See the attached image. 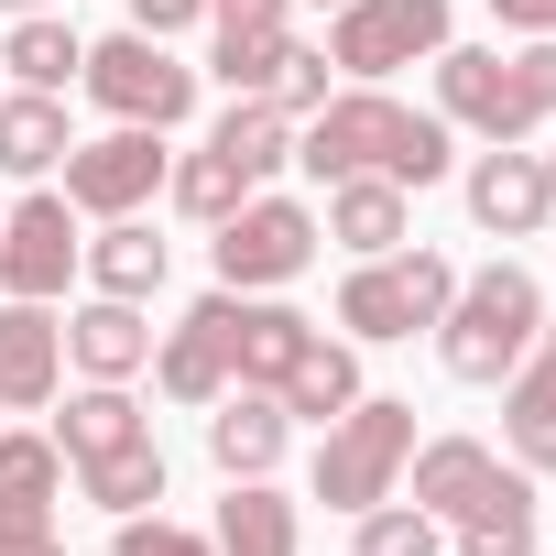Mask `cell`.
<instances>
[{
	"instance_id": "cell-3",
	"label": "cell",
	"mask_w": 556,
	"mask_h": 556,
	"mask_svg": "<svg viewBox=\"0 0 556 556\" xmlns=\"http://www.w3.org/2000/svg\"><path fill=\"white\" fill-rule=\"evenodd\" d=\"M534 328H545V285L523 262H480V273H458V295L437 317V361L458 382H502V371H523Z\"/></svg>"
},
{
	"instance_id": "cell-11",
	"label": "cell",
	"mask_w": 556,
	"mask_h": 556,
	"mask_svg": "<svg viewBox=\"0 0 556 556\" xmlns=\"http://www.w3.org/2000/svg\"><path fill=\"white\" fill-rule=\"evenodd\" d=\"M207 317H218V339H229V382H262V393L285 382V371H295V350L317 339V317H295L285 295H229V285H218V295H207Z\"/></svg>"
},
{
	"instance_id": "cell-38",
	"label": "cell",
	"mask_w": 556,
	"mask_h": 556,
	"mask_svg": "<svg viewBox=\"0 0 556 556\" xmlns=\"http://www.w3.org/2000/svg\"><path fill=\"white\" fill-rule=\"evenodd\" d=\"M523 361H545V371H556V317H545V328H534V350H523Z\"/></svg>"
},
{
	"instance_id": "cell-30",
	"label": "cell",
	"mask_w": 556,
	"mask_h": 556,
	"mask_svg": "<svg viewBox=\"0 0 556 556\" xmlns=\"http://www.w3.org/2000/svg\"><path fill=\"white\" fill-rule=\"evenodd\" d=\"M0 66H12V88H45V99H66V77L88 66V45H77L55 12H23V23H12V45H0Z\"/></svg>"
},
{
	"instance_id": "cell-2",
	"label": "cell",
	"mask_w": 556,
	"mask_h": 556,
	"mask_svg": "<svg viewBox=\"0 0 556 556\" xmlns=\"http://www.w3.org/2000/svg\"><path fill=\"white\" fill-rule=\"evenodd\" d=\"M437 121L480 131V142H534L556 121V34H534L523 55L502 45H437Z\"/></svg>"
},
{
	"instance_id": "cell-28",
	"label": "cell",
	"mask_w": 556,
	"mask_h": 556,
	"mask_svg": "<svg viewBox=\"0 0 556 556\" xmlns=\"http://www.w3.org/2000/svg\"><path fill=\"white\" fill-rule=\"evenodd\" d=\"M207 142H218V153L262 186V175H285V164H295V110H285V99H229Z\"/></svg>"
},
{
	"instance_id": "cell-7",
	"label": "cell",
	"mask_w": 556,
	"mask_h": 556,
	"mask_svg": "<svg viewBox=\"0 0 556 556\" xmlns=\"http://www.w3.org/2000/svg\"><path fill=\"white\" fill-rule=\"evenodd\" d=\"M77 88H88L110 121H142V131H175V121L197 110V66H186L175 45H153V34H110V45H88Z\"/></svg>"
},
{
	"instance_id": "cell-37",
	"label": "cell",
	"mask_w": 556,
	"mask_h": 556,
	"mask_svg": "<svg viewBox=\"0 0 556 556\" xmlns=\"http://www.w3.org/2000/svg\"><path fill=\"white\" fill-rule=\"evenodd\" d=\"M0 556H66V534H34V545H0Z\"/></svg>"
},
{
	"instance_id": "cell-39",
	"label": "cell",
	"mask_w": 556,
	"mask_h": 556,
	"mask_svg": "<svg viewBox=\"0 0 556 556\" xmlns=\"http://www.w3.org/2000/svg\"><path fill=\"white\" fill-rule=\"evenodd\" d=\"M534 164H545V197H556V121H545V153H534Z\"/></svg>"
},
{
	"instance_id": "cell-40",
	"label": "cell",
	"mask_w": 556,
	"mask_h": 556,
	"mask_svg": "<svg viewBox=\"0 0 556 556\" xmlns=\"http://www.w3.org/2000/svg\"><path fill=\"white\" fill-rule=\"evenodd\" d=\"M0 12H12V23H23V12H45V0H0Z\"/></svg>"
},
{
	"instance_id": "cell-15",
	"label": "cell",
	"mask_w": 556,
	"mask_h": 556,
	"mask_svg": "<svg viewBox=\"0 0 556 556\" xmlns=\"http://www.w3.org/2000/svg\"><path fill=\"white\" fill-rule=\"evenodd\" d=\"M469 218H480L491 240H534V229L556 218V197H545V164H534L523 142H491V153L469 164Z\"/></svg>"
},
{
	"instance_id": "cell-19",
	"label": "cell",
	"mask_w": 556,
	"mask_h": 556,
	"mask_svg": "<svg viewBox=\"0 0 556 556\" xmlns=\"http://www.w3.org/2000/svg\"><path fill=\"white\" fill-rule=\"evenodd\" d=\"M491 469H502V458H491L480 437H426V447L404 458V502H415V513H437V523H458V513L491 491Z\"/></svg>"
},
{
	"instance_id": "cell-29",
	"label": "cell",
	"mask_w": 556,
	"mask_h": 556,
	"mask_svg": "<svg viewBox=\"0 0 556 556\" xmlns=\"http://www.w3.org/2000/svg\"><path fill=\"white\" fill-rule=\"evenodd\" d=\"M207 545H218V556H295V502L273 491V480H229Z\"/></svg>"
},
{
	"instance_id": "cell-42",
	"label": "cell",
	"mask_w": 556,
	"mask_h": 556,
	"mask_svg": "<svg viewBox=\"0 0 556 556\" xmlns=\"http://www.w3.org/2000/svg\"><path fill=\"white\" fill-rule=\"evenodd\" d=\"M207 12H218V0H207Z\"/></svg>"
},
{
	"instance_id": "cell-25",
	"label": "cell",
	"mask_w": 556,
	"mask_h": 556,
	"mask_svg": "<svg viewBox=\"0 0 556 556\" xmlns=\"http://www.w3.org/2000/svg\"><path fill=\"white\" fill-rule=\"evenodd\" d=\"M131 437H153V415L131 404V382H88V393H66V415H55L66 469H77V458H99V447H131Z\"/></svg>"
},
{
	"instance_id": "cell-10",
	"label": "cell",
	"mask_w": 556,
	"mask_h": 556,
	"mask_svg": "<svg viewBox=\"0 0 556 556\" xmlns=\"http://www.w3.org/2000/svg\"><path fill=\"white\" fill-rule=\"evenodd\" d=\"M77 207L55 197V186H34L12 218H0V295H23V306H55L66 285H77Z\"/></svg>"
},
{
	"instance_id": "cell-21",
	"label": "cell",
	"mask_w": 556,
	"mask_h": 556,
	"mask_svg": "<svg viewBox=\"0 0 556 556\" xmlns=\"http://www.w3.org/2000/svg\"><path fill=\"white\" fill-rule=\"evenodd\" d=\"M153 382H164V404H218L229 393V339H218V317H207V295L175 317V339L153 350Z\"/></svg>"
},
{
	"instance_id": "cell-13",
	"label": "cell",
	"mask_w": 556,
	"mask_h": 556,
	"mask_svg": "<svg viewBox=\"0 0 556 556\" xmlns=\"http://www.w3.org/2000/svg\"><path fill=\"white\" fill-rule=\"evenodd\" d=\"M285 447H295V415L273 404L262 382H229V393L207 404V458H218V480H273Z\"/></svg>"
},
{
	"instance_id": "cell-26",
	"label": "cell",
	"mask_w": 556,
	"mask_h": 556,
	"mask_svg": "<svg viewBox=\"0 0 556 556\" xmlns=\"http://www.w3.org/2000/svg\"><path fill=\"white\" fill-rule=\"evenodd\" d=\"M77 502H99L110 523H121V513H153V502H164V447H153V437H131V447L77 458Z\"/></svg>"
},
{
	"instance_id": "cell-8",
	"label": "cell",
	"mask_w": 556,
	"mask_h": 556,
	"mask_svg": "<svg viewBox=\"0 0 556 556\" xmlns=\"http://www.w3.org/2000/svg\"><path fill=\"white\" fill-rule=\"evenodd\" d=\"M447 45V0H339L328 12V66L350 88H382L393 66H426Z\"/></svg>"
},
{
	"instance_id": "cell-5",
	"label": "cell",
	"mask_w": 556,
	"mask_h": 556,
	"mask_svg": "<svg viewBox=\"0 0 556 556\" xmlns=\"http://www.w3.org/2000/svg\"><path fill=\"white\" fill-rule=\"evenodd\" d=\"M404 458H415V404L404 393H361L317 437V502L328 513H371V502L404 491Z\"/></svg>"
},
{
	"instance_id": "cell-17",
	"label": "cell",
	"mask_w": 556,
	"mask_h": 556,
	"mask_svg": "<svg viewBox=\"0 0 556 556\" xmlns=\"http://www.w3.org/2000/svg\"><path fill=\"white\" fill-rule=\"evenodd\" d=\"M317 229H328L350 262H371V251H404V229H415V197H404L393 175H339Z\"/></svg>"
},
{
	"instance_id": "cell-24",
	"label": "cell",
	"mask_w": 556,
	"mask_h": 556,
	"mask_svg": "<svg viewBox=\"0 0 556 556\" xmlns=\"http://www.w3.org/2000/svg\"><path fill=\"white\" fill-rule=\"evenodd\" d=\"M66 142H77V131H66V99H45V88H12V99H0V175L34 186V175L66 164Z\"/></svg>"
},
{
	"instance_id": "cell-36",
	"label": "cell",
	"mask_w": 556,
	"mask_h": 556,
	"mask_svg": "<svg viewBox=\"0 0 556 556\" xmlns=\"http://www.w3.org/2000/svg\"><path fill=\"white\" fill-rule=\"evenodd\" d=\"M491 23H502V34H523V45H534V34H556V0H491Z\"/></svg>"
},
{
	"instance_id": "cell-27",
	"label": "cell",
	"mask_w": 556,
	"mask_h": 556,
	"mask_svg": "<svg viewBox=\"0 0 556 556\" xmlns=\"http://www.w3.org/2000/svg\"><path fill=\"white\" fill-rule=\"evenodd\" d=\"M458 556H534V480L491 469V491L458 513Z\"/></svg>"
},
{
	"instance_id": "cell-33",
	"label": "cell",
	"mask_w": 556,
	"mask_h": 556,
	"mask_svg": "<svg viewBox=\"0 0 556 556\" xmlns=\"http://www.w3.org/2000/svg\"><path fill=\"white\" fill-rule=\"evenodd\" d=\"M273 99H285L295 121H306V110H328V99H339V66H328V45H285V77H273Z\"/></svg>"
},
{
	"instance_id": "cell-16",
	"label": "cell",
	"mask_w": 556,
	"mask_h": 556,
	"mask_svg": "<svg viewBox=\"0 0 556 556\" xmlns=\"http://www.w3.org/2000/svg\"><path fill=\"white\" fill-rule=\"evenodd\" d=\"M55 502H66V447L55 437H0V545L55 534Z\"/></svg>"
},
{
	"instance_id": "cell-20",
	"label": "cell",
	"mask_w": 556,
	"mask_h": 556,
	"mask_svg": "<svg viewBox=\"0 0 556 556\" xmlns=\"http://www.w3.org/2000/svg\"><path fill=\"white\" fill-rule=\"evenodd\" d=\"M164 262H175V251H164V240L142 229V207H131V218H99V240L77 251V273H88L99 295H121V306H142V295H164Z\"/></svg>"
},
{
	"instance_id": "cell-1",
	"label": "cell",
	"mask_w": 556,
	"mask_h": 556,
	"mask_svg": "<svg viewBox=\"0 0 556 556\" xmlns=\"http://www.w3.org/2000/svg\"><path fill=\"white\" fill-rule=\"evenodd\" d=\"M295 164H306L317 186H339V175H393V186L415 197V186H437V175L458 164V131H447L437 110H404L393 88H339L328 110L295 121Z\"/></svg>"
},
{
	"instance_id": "cell-35",
	"label": "cell",
	"mask_w": 556,
	"mask_h": 556,
	"mask_svg": "<svg viewBox=\"0 0 556 556\" xmlns=\"http://www.w3.org/2000/svg\"><path fill=\"white\" fill-rule=\"evenodd\" d=\"M197 23H207V0H131V34H153V45H175Z\"/></svg>"
},
{
	"instance_id": "cell-12",
	"label": "cell",
	"mask_w": 556,
	"mask_h": 556,
	"mask_svg": "<svg viewBox=\"0 0 556 556\" xmlns=\"http://www.w3.org/2000/svg\"><path fill=\"white\" fill-rule=\"evenodd\" d=\"M285 45H295L285 0H218V34H207V77H218L229 99H273V77H285Z\"/></svg>"
},
{
	"instance_id": "cell-18",
	"label": "cell",
	"mask_w": 556,
	"mask_h": 556,
	"mask_svg": "<svg viewBox=\"0 0 556 556\" xmlns=\"http://www.w3.org/2000/svg\"><path fill=\"white\" fill-rule=\"evenodd\" d=\"M66 361H77L88 382H131V371H153V328H142V306L88 295V306L66 317Z\"/></svg>"
},
{
	"instance_id": "cell-14",
	"label": "cell",
	"mask_w": 556,
	"mask_h": 556,
	"mask_svg": "<svg viewBox=\"0 0 556 556\" xmlns=\"http://www.w3.org/2000/svg\"><path fill=\"white\" fill-rule=\"evenodd\" d=\"M55 393H66V317L0 295V404L34 415V404H55Z\"/></svg>"
},
{
	"instance_id": "cell-32",
	"label": "cell",
	"mask_w": 556,
	"mask_h": 556,
	"mask_svg": "<svg viewBox=\"0 0 556 556\" xmlns=\"http://www.w3.org/2000/svg\"><path fill=\"white\" fill-rule=\"evenodd\" d=\"M350 523H361V545H350V556H447V523H437V513H415L404 491H393V502H371V513H350Z\"/></svg>"
},
{
	"instance_id": "cell-31",
	"label": "cell",
	"mask_w": 556,
	"mask_h": 556,
	"mask_svg": "<svg viewBox=\"0 0 556 556\" xmlns=\"http://www.w3.org/2000/svg\"><path fill=\"white\" fill-rule=\"evenodd\" d=\"M164 197H175V218H197V229H218L240 197H251V175L207 142V153H186V164H164Z\"/></svg>"
},
{
	"instance_id": "cell-6",
	"label": "cell",
	"mask_w": 556,
	"mask_h": 556,
	"mask_svg": "<svg viewBox=\"0 0 556 556\" xmlns=\"http://www.w3.org/2000/svg\"><path fill=\"white\" fill-rule=\"evenodd\" d=\"M317 240H328V229H317L306 197H262V186H251V197L218 218L207 251H218V285H229V295H285L295 273L317 262Z\"/></svg>"
},
{
	"instance_id": "cell-41",
	"label": "cell",
	"mask_w": 556,
	"mask_h": 556,
	"mask_svg": "<svg viewBox=\"0 0 556 556\" xmlns=\"http://www.w3.org/2000/svg\"><path fill=\"white\" fill-rule=\"evenodd\" d=\"M317 12H339V0H317Z\"/></svg>"
},
{
	"instance_id": "cell-4",
	"label": "cell",
	"mask_w": 556,
	"mask_h": 556,
	"mask_svg": "<svg viewBox=\"0 0 556 556\" xmlns=\"http://www.w3.org/2000/svg\"><path fill=\"white\" fill-rule=\"evenodd\" d=\"M447 295H458V262L404 240V251H371V262H350V285H339V328H350L361 350H393V339L437 328V317H447Z\"/></svg>"
},
{
	"instance_id": "cell-9",
	"label": "cell",
	"mask_w": 556,
	"mask_h": 556,
	"mask_svg": "<svg viewBox=\"0 0 556 556\" xmlns=\"http://www.w3.org/2000/svg\"><path fill=\"white\" fill-rule=\"evenodd\" d=\"M164 164H175L164 131L121 121V131H99V142H66V186H55V197H66L77 218H131V207L164 186Z\"/></svg>"
},
{
	"instance_id": "cell-23",
	"label": "cell",
	"mask_w": 556,
	"mask_h": 556,
	"mask_svg": "<svg viewBox=\"0 0 556 556\" xmlns=\"http://www.w3.org/2000/svg\"><path fill=\"white\" fill-rule=\"evenodd\" d=\"M502 447H513V469H523V480H545V469H556V371H545V361L502 371Z\"/></svg>"
},
{
	"instance_id": "cell-34",
	"label": "cell",
	"mask_w": 556,
	"mask_h": 556,
	"mask_svg": "<svg viewBox=\"0 0 556 556\" xmlns=\"http://www.w3.org/2000/svg\"><path fill=\"white\" fill-rule=\"evenodd\" d=\"M110 556H218V545H207L197 523H164V513H121Z\"/></svg>"
},
{
	"instance_id": "cell-22",
	"label": "cell",
	"mask_w": 556,
	"mask_h": 556,
	"mask_svg": "<svg viewBox=\"0 0 556 556\" xmlns=\"http://www.w3.org/2000/svg\"><path fill=\"white\" fill-rule=\"evenodd\" d=\"M273 404L306 415V426H339V415L361 404V350H350V339H306V350H295V371L273 382Z\"/></svg>"
}]
</instances>
